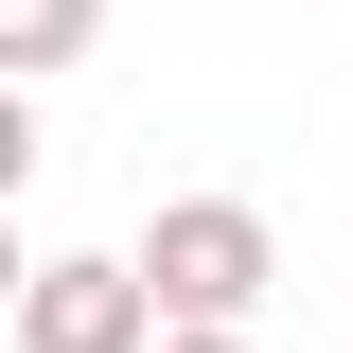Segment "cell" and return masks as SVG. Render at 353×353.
Wrapping results in <instances>:
<instances>
[{
    "mask_svg": "<svg viewBox=\"0 0 353 353\" xmlns=\"http://www.w3.org/2000/svg\"><path fill=\"white\" fill-rule=\"evenodd\" d=\"M141 301H159V336H248L265 283H283V248H265L248 194H159V230H141Z\"/></svg>",
    "mask_w": 353,
    "mask_h": 353,
    "instance_id": "cell-1",
    "label": "cell"
},
{
    "mask_svg": "<svg viewBox=\"0 0 353 353\" xmlns=\"http://www.w3.org/2000/svg\"><path fill=\"white\" fill-rule=\"evenodd\" d=\"M18 353H159V301H141L124 248H53L36 301H18Z\"/></svg>",
    "mask_w": 353,
    "mask_h": 353,
    "instance_id": "cell-2",
    "label": "cell"
},
{
    "mask_svg": "<svg viewBox=\"0 0 353 353\" xmlns=\"http://www.w3.org/2000/svg\"><path fill=\"white\" fill-rule=\"evenodd\" d=\"M88 36H106L88 0H0V88H36V71H71Z\"/></svg>",
    "mask_w": 353,
    "mask_h": 353,
    "instance_id": "cell-3",
    "label": "cell"
},
{
    "mask_svg": "<svg viewBox=\"0 0 353 353\" xmlns=\"http://www.w3.org/2000/svg\"><path fill=\"white\" fill-rule=\"evenodd\" d=\"M18 176H36V124H18V88H0V212H18Z\"/></svg>",
    "mask_w": 353,
    "mask_h": 353,
    "instance_id": "cell-4",
    "label": "cell"
},
{
    "mask_svg": "<svg viewBox=\"0 0 353 353\" xmlns=\"http://www.w3.org/2000/svg\"><path fill=\"white\" fill-rule=\"evenodd\" d=\"M18 301H36V265H18V212H0V318H18Z\"/></svg>",
    "mask_w": 353,
    "mask_h": 353,
    "instance_id": "cell-5",
    "label": "cell"
},
{
    "mask_svg": "<svg viewBox=\"0 0 353 353\" xmlns=\"http://www.w3.org/2000/svg\"><path fill=\"white\" fill-rule=\"evenodd\" d=\"M159 353H248V336H159Z\"/></svg>",
    "mask_w": 353,
    "mask_h": 353,
    "instance_id": "cell-6",
    "label": "cell"
}]
</instances>
